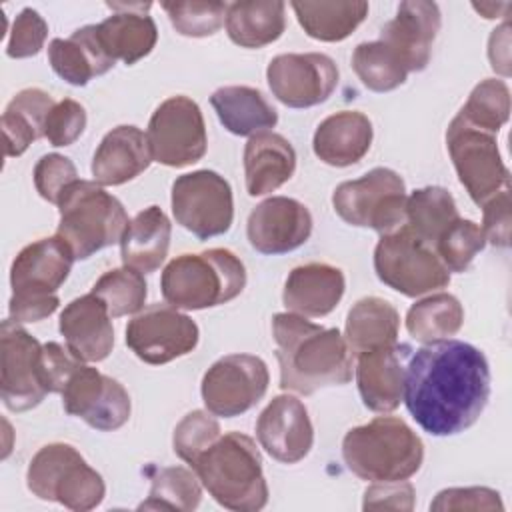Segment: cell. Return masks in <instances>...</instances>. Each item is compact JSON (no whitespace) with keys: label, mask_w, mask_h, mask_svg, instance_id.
I'll return each mask as SVG.
<instances>
[{"label":"cell","mask_w":512,"mask_h":512,"mask_svg":"<svg viewBox=\"0 0 512 512\" xmlns=\"http://www.w3.org/2000/svg\"><path fill=\"white\" fill-rule=\"evenodd\" d=\"M488 398L490 366L476 346L446 338L412 352L402 400L424 432L454 436L468 430Z\"/></svg>","instance_id":"obj_1"},{"label":"cell","mask_w":512,"mask_h":512,"mask_svg":"<svg viewBox=\"0 0 512 512\" xmlns=\"http://www.w3.org/2000/svg\"><path fill=\"white\" fill-rule=\"evenodd\" d=\"M272 336L282 390L308 396L352 380V352L338 328H324L306 316L280 312L272 318Z\"/></svg>","instance_id":"obj_2"},{"label":"cell","mask_w":512,"mask_h":512,"mask_svg":"<svg viewBox=\"0 0 512 512\" xmlns=\"http://www.w3.org/2000/svg\"><path fill=\"white\" fill-rule=\"evenodd\" d=\"M202 486L224 508L256 512L268 502V484L256 442L240 432L220 436L192 464Z\"/></svg>","instance_id":"obj_3"},{"label":"cell","mask_w":512,"mask_h":512,"mask_svg":"<svg viewBox=\"0 0 512 512\" xmlns=\"http://www.w3.org/2000/svg\"><path fill=\"white\" fill-rule=\"evenodd\" d=\"M342 456L360 480H408L422 466L424 444L402 418L378 416L346 432Z\"/></svg>","instance_id":"obj_4"},{"label":"cell","mask_w":512,"mask_h":512,"mask_svg":"<svg viewBox=\"0 0 512 512\" xmlns=\"http://www.w3.org/2000/svg\"><path fill=\"white\" fill-rule=\"evenodd\" d=\"M246 286L242 260L226 248H210L200 254H182L170 260L162 272L164 300L182 310H204L234 300Z\"/></svg>","instance_id":"obj_5"},{"label":"cell","mask_w":512,"mask_h":512,"mask_svg":"<svg viewBox=\"0 0 512 512\" xmlns=\"http://www.w3.org/2000/svg\"><path fill=\"white\" fill-rule=\"evenodd\" d=\"M74 260L72 250L58 236L24 246L10 268V318L20 324L54 314L60 304L56 292L66 282Z\"/></svg>","instance_id":"obj_6"},{"label":"cell","mask_w":512,"mask_h":512,"mask_svg":"<svg viewBox=\"0 0 512 512\" xmlns=\"http://www.w3.org/2000/svg\"><path fill=\"white\" fill-rule=\"evenodd\" d=\"M60 222L56 236L72 250L76 260H86L98 250L122 240L128 214L122 202L102 184L76 180L58 202Z\"/></svg>","instance_id":"obj_7"},{"label":"cell","mask_w":512,"mask_h":512,"mask_svg":"<svg viewBox=\"0 0 512 512\" xmlns=\"http://www.w3.org/2000/svg\"><path fill=\"white\" fill-rule=\"evenodd\" d=\"M26 484L40 500L58 502L76 512L100 506L106 494L102 476L74 446L64 442L46 444L32 456Z\"/></svg>","instance_id":"obj_8"},{"label":"cell","mask_w":512,"mask_h":512,"mask_svg":"<svg viewBox=\"0 0 512 512\" xmlns=\"http://www.w3.org/2000/svg\"><path fill=\"white\" fill-rule=\"evenodd\" d=\"M374 270L392 290L416 298L448 286L450 272L436 250L404 224L382 234L374 250Z\"/></svg>","instance_id":"obj_9"},{"label":"cell","mask_w":512,"mask_h":512,"mask_svg":"<svg viewBox=\"0 0 512 512\" xmlns=\"http://www.w3.org/2000/svg\"><path fill=\"white\" fill-rule=\"evenodd\" d=\"M406 198L402 176L378 166L356 180L338 184L332 206L344 222L388 234L404 224Z\"/></svg>","instance_id":"obj_10"},{"label":"cell","mask_w":512,"mask_h":512,"mask_svg":"<svg viewBox=\"0 0 512 512\" xmlns=\"http://www.w3.org/2000/svg\"><path fill=\"white\" fill-rule=\"evenodd\" d=\"M446 148L458 180L474 204L482 206L510 188V174L498 152L496 134L480 130L456 114L446 130Z\"/></svg>","instance_id":"obj_11"},{"label":"cell","mask_w":512,"mask_h":512,"mask_svg":"<svg viewBox=\"0 0 512 512\" xmlns=\"http://www.w3.org/2000/svg\"><path fill=\"white\" fill-rule=\"evenodd\" d=\"M172 214L176 222L200 240L220 236L234 220L232 188L214 170H196L172 182Z\"/></svg>","instance_id":"obj_12"},{"label":"cell","mask_w":512,"mask_h":512,"mask_svg":"<svg viewBox=\"0 0 512 512\" xmlns=\"http://www.w3.org/2000/svg\"><path fill=\"white\" fill-rule=\"evenodd\" d=\"M146 138L154 162L170 168L198 162L208 146L200 106L188 96L166 98L150 116Z\"/></svg>","instance_id":"obj_13"},{"label":"cell","mask_w":512,"mask_h":512,"mask_svg":"<svg viewBox=\"0 0 512 512\" xmlns=\"http://www.w3.org/2000/svg\"><path fill=\"white\" fill-rule=\"evenodd\" d=\"M48 390L42 382V344L18 322L0 326V396L8 410L36 408Z\"/></svg>","instance_id":"obj_14"},{"label":"cell","mask_w":512,"mask_h":512,"mask_svg":"<svg viewBox=\"0 0 512 512\" xmlns=\"http://www.w3.org/2000/svg\"><path fill=\"white\" fill-rule=\"evenodd\" d=\"M268 382V366L262 358L228 354L206 370L200 392L208 412L220 418H234L262 400Z\"/></svg>","instance_id":"obj_15"},{"label":"cell","mask_w":512,"mask_h":512,"mask_svg":"<svg viewBox=\"0 0 512 512\" xmlns=\"http://www.w3.org/2000/svg\"><path fill=\"white\" fill-rule=\"evenodd\" d=\"M196 322L170 304H152L126 326L128 348L146 364H166L198 344Z\"/></svg>","instance_id":"obj_16"},{"label":"cell","mask_w":512,"mask_h":512,"mask_svg":"<svg viewBox=\"0 0 512 512\" xmlns=\"http://www.w3.org/2000/svg\"><path fill=\"white\" fill-rule=\"evenodd\" d=\"M62 406L70 416L82 418L100 432L122 428L132 410L126 388L84 362L68 378L62 390Z\"/></svg>","instance_id":"obj_17"},{"label":"cell","mask_w":512,"mask_h":512,"mask_svg":"<svg viewBox=\"0 0 512 512\" xmlns=\"http://www.w3.org/2000/svg\"><path fill=\"white\" fill-rule=\"evenodd\" d=\"M272 94L288 108H310L326 102L338 86L336 62L320 52L278 54L266 68Z\"/></svg>","instance_id":"obj_18"},{"label":"cell","mask_w":512,"mask_h":512,"mask_svg":"<svg viewBox=\"0 0 512 512\" xmlns=\"http://www.w3.org/2000/svg\"><path fill=\"white\" fill-rule=\"evenodd\" d=\"M312 234L310 210L288 196H272L260 202L248 216L246 236L250 246L268 256L300 248Z\"/></svg>","instance_id":"obj_19"},{"label":"cell","mask_w":512,"mask_h":512,"mask_svg":"<svg viewBox=\"0 0 512 512\" xmlns=\"http://www.w3.org/2000/svg\"><path fill=\"white\" fill-rule=\"evenodd\" d=\"M440 22L436 2L406 0L400 2L396 16L382 26L378 40L398 56L408 74L420 72L430 62Z\"/></svg>","instance_id":"obj_20"},{"label":"cell","mask_w":512,"mask_h":512,"mask_svg":"<svg viewBox=\"0 0 512 512\" xmlns=\"http://www.w3.org/2000/svg\"><path fill=\"white\" fill-rule=\"evenodd\" d=\"M260 446L282 464L304 460L314 442V428L306 406L290 394H280L268 402L256 422Z\"/></svg>","instance_id":"obj_21"},{"label":"cell","mask_w":512,"mask_h":512,"mask_svg":"<svg viewBox=\"0 0 512 512\" xmlns=\"http://www.w3.org/2000/svg\"><path fill=\"white\" fill-rule=\"evenodd\" d=\"M412 352L408 344L394 342L356 356V384L368 410L388 414L400 406Z\"/></svg>","instance_id":"obj_22"},{"label":"cell","mask_w":512,"mask_h":512,"mask_svg":"<svg viewBox=\"0 0 512 512\" xmlns=\"http://www.w3.org/2000/svg\"><path fill=\"white\" fill-rule=\"evenodd\" d=\"M106 304L96 294L74 298L60 314V334L68 350L82 362L108 358L114 346V328Z\"/></svg>","instance_id":"obj_23"},{"label":"cell","mask_w":512,"mask_h":512,"mask_svg":"<svg viewBox=\"0 0 512 512\" xmlns=\"http://www.w3.org/2000/svg\"><path fill=\"white\" fill-rule=\"evenodd\" d=\"M108 8L116 10L112 16L96 24L98 40L104 52L116 62L122 60L126 66L136 64L152 52L158 40V28L152 16L144 14L150 8L146 4H114Z\"/></svg>","instance_id":"obj_24"},{"label":"cell","mask_w":512,"mask_h":512,"mask_svg":"<svg viewBox=\"0 0 512 512\" xmlns=\"http://www.w3.org/2000/svg\"><path fill=\"white\" fill-rule=\"evenodd\" d=\"M344 290L346 280L340 268L324 262H310L296 266L288 274L284 282L282 302L288 312L306 318H320L330 314L338 306Z\"/></svg>","instance_id":"obj_25"},{"label":"cell","mask_w":512,"mask_h":512,"mask_svg":"<svg viewBox=\"0 0 512 512\" xmlns=\"http://www.w3.org/2000/svg\"><path fill=\"white\" fill-rule=\"evenodd\" d=\"M152 162L146 134L132 124L112 128L92 158V176L102 186H120L142 174Z\"/></svg>","instance_id":"obj_26"},{"label":"cell","mask_w":512,"mask_h":512,"mask_svg":"<svg viewBox=\"0 0 512 512\" xmlns=\"http://www.w3.org/2000/svg\"><path fill=\"white\" fill-rule=\"evenodd\" d=\"M372 122L356 110H340L324 118L312 138L314 154L330 166L346 168L360 162L372 144Z\"/></svg>","instance_id":"obj_27"},{"label":"cell","mask_w":512,"mask_h":512,"mask_svg":"<svg viewBox=\"0 0 512 512\" xmlns=\"http://www.w3.org/2000/svg\"><path fill=\"white\" fill-rule=\"evenodd\" d=\"M296 170L292 144L276 132L250 136L244 146V176L250 196H264L286 184Z\"/></svg>","instance_id":"obj_28"},{"label":"cell","mask_w":512,"mask_h":512,"mask_svg":"<svg viewBox=\"0 0 512 512\" xmlns=\"http://www.w3.org/2000/svg\"><path fill=\"white\" fill-rule=\"evenodd\" d=\"M48 60L52 70L72 86H86L114 66L98 40L96 24L82 26L68 38H54L48 44Z\"/></svg>","instance_id":"obj_29"},{"label":"cell","mask_w":512,"mask_h":512,"mask_svg":"<svg viewBox=\"0 0 512 512\" xmlns=\"http://www.w3.org/2000/svg\"><path fill=\"white\" fill-rule=\"evenodd\" d=\"M172 224L158 206H148L138 212L126 226L120 240L124 266L150 274L160 268L170 248Z\"/></svg>","instance_id":"obj_30"},{"label":"cell","mask_w":512,"mask_h":512,"mask_svg":"<svg viewBox=\"0 0 512 512\" xmlns=\"http://www.w3.org/2000/svg\"><path fill=\"white\" fill-rule=\"evenodd\" d=\"M210 104L222 126L236 136H256L270 132L278 122L276 108L258 88L222 86L212 92Z\"/></svg>","instance_id":"obj_31"},{"label":"cell","mask_w":512,"mask_h":512,"mask_svg":"<svg viewBox=\"0 0 512 512\" xmlns=\"http://www.w3.org/2000/svg\"><path fill=\"white\" fill-rule=\"evenodd\" d=\"M286 4L280 0H240L228 4L226 32L242 48L276 42L286 28Z\"/></svg>","instance_id":"obj_32"},{"label":"cell","mask_w":512,"mask_h":512,"mask_svg":"<svg viewBox=\"0 0 512 512\" xmlns=\"http://www.w3.org/2000/svg\"><path fill=\"white\" fill-rule=\"evenodd\" d=\"M400 314L384 298H360L346 316V344L352 356L398 342Z\"/></svg>","instance_id":"obj_33"},{"label":"cell","mask_w":512,"mask_h":512,"mask_svg":"<svg viewBox=\"0 0 512 512\" xmlns=\"http://www.w3.org/2000/svg\"><path fill=\"white\" fill-rule=\"evenodd\" d=\"M54 104L52 96L40 88H24L8 102L0 122L6 156L24 154L34 140L44 136V124Z\"/></svg>","instance_id":"obj_34"},{"label":"cell","mask_w":512,"mask_h":512,"mask_svg":"<svg viewBox=\"0 0 512 512\" xmlns=\"http://www.w3.org/2000/svg\"><path fill=\"white\" fill-rule=\"evenodd\" d=\"M304 32L320 42L348 38L368 16V2H292Z\"/></svg>","instance_id":"obj_35"},{"label":"cell","mask_w":512,"mask_h":512,"mask_svg":"<svg viewBox=\"0 0 512 512\" xmlns=\"http://www.w3.org/2000/svg\"><path fill=\"white\" fill-rule=\"evenodd\" d=\"M458 218L456 202L442 186L418 188L406 198L404 226L432 248L444 230Z\"/></svg>","instance_id":"obj_36"},{"label":"cell","mask_w":512,"mask_h":512,"mask_svg":"<svg viewBox=\"0 0 512 512\" xmlns=\"http://www.w3.org/2000/svg\"><path fill=\"white\" fill-rule=\"evenodd\" d=\"M464 324V308L452 294L438 292L408 308L406 330L418 342H436L454 336Z\"/></svg>","instance_id":"obj_37"},{"label":"cell","mask_w":512,"mask_h":512,"mask_svg":"<svg viewBox=\"0 0 512 512\" xmlns=\"http://www.w3.org/2000/svg\"><path fill=\"white\" fill-rule=\"evenodd\" d=\"M152 486L148 500L140 504L144 510H182L190 512L198 508L202 488L196 472L184 466L160 468L152 474Z\"/></svg>","instance_id":"obj_38"},{"label":"cell","mask_w":512,"mask_h":512,"mask_svg":"<svg viewBox=\"0 0 512 512\" xmlns=\"http://www.w3.org/2000/svg\"><path fill=\"white\" fill-rule=\"evenodd\" d=\"M352 68L372 92H390L402 86L408 76L398 56L380 40L358 44L352 54Z\"/></svg>","instance_id":"obj_39"},{"label":"cell","mask_w":512,"mask_h":512,"mask_svg":"<svg viewBox=\"0 0 512 512\" xmlns=\"http://www.w3.org/2000/svg\"><path fill=\"white\" fill-rule=\"evenodd\" d=\"M92 294L106 304L112 318H120L144 308L148 286L140 272L124 266L104 272L92 286Z\"/></svg>","instance_id":"obj_40"},{"label":"cell","mask_w":512,"mask_h":512,"mask_svg":"<svg viewBox=\"0 0 512 512\" xmlns=\"http://www.w3.org/2000/svg\"><path fill=\"white\" fill-rule=\"evenodd\" d=\"M468 124L496 134L510 116V90L504 80L486 78L474 86L458 112Z\"/></svg>","instance_id":"obj_41"},{"label":"cell","mask_w":512,"mask_h":512,"mask_svg":"<svg viewBox=\"0 0 512 512\" xmlns=\"http://www.w3.org/2000/svg\"><path fill=\"white\" fill-rule=\"evenodd\" d=\"M170 24L182 36L204 38L216 34L226 22L228 4L218 0H188V2H162Z\"/></svg>","instance_id":"obj_42"},{"label":"cell","mask_w":512,"mask_h":512,"mask_svg":"<svg viewBox=\"0 0 512 512\" xmlns=\"http://www.w3.org/2000/svg\"><path fill=\"white\" fill-rule=\"evenodd\" d=\"M484 246L486 238L482 228L472 220L458 218L436 240L434 250L448 272H466L476 254L484 250Z\"/></svg>","instance_id":"obj_43"},{"label":"cell","mask_w":512,"mask_h":512,"mask_svg":"<svg viewBox=\"0 0 512 512\" xmlns=\"http://www.w3.org/2000/svg\"><path fill=\"white\" fill-rule=\"evenodd\" d=\"M220 436H222L220 424L212 416V412L208 414L204 410H192L174 428V436H172L174 454L180 460L192 464Z\"/></svg>","instance_id":"obj_44"},{"label":"cell","mask_w":512,"mask_h":512,"mask_svg":"<svg viewBox=\"0 0 512 512\" xmlns=\"http://www.w3.org/2000/svg\"><path fill=\"white\" fill-rule=\"evenodd\" d=\"M76 180L80 178L74 162L62 154H46L34 166V186L50 204H58L66 188Z\"/></svg>","instance_id":"obj_45"},{"label":"cell","mask_w":512,"mask_h":512,"mask_svg":"<svg viewBox=\"0 0 512 512\" xmlns=\"http://www.w3.org/2000/svg\"><path fill=\"white\" fill-rule=\"evenodd\" d=\"M86 128V110L80 102L64 98L52 106L44 124V138L52 146L74 144Z\"/></svg>","instance_id":"obj_46"},{"label":"cell","mask_w":512,"mask_h":512,"mask_svg":"<svg viewBox=\"0 0 512 512\" xmlns=\"http://www.w3.org/2000/svg\"><path fill=\"white\" fill-rule=\"evenodd\" d=\"M46 36H48L46 20L34 8H24L12 24L10 40L6 44V54L10 58L36 56L44 48Z\"/></svg>","instance_id":"obj_47"},{"label":"cell","mask_w":512,"mask_h":512,"mask_svg":"<svg viewBox=\"0 0 512 512\" xmlns=\"http://www.w3.org/2000/svg\"><path fill=\"white\" fill-rule=\"evenodd\" d=\"M500 494L486 486L446 488L436 494L430 510H502Z\"/></svg>","instance_id":"obj_48"},{"label":"cell","mask_w":512,"mask_h":512,"mask_svg":"<svg viewBox=\"0 0 512 512\" xmlns=\"http://www.w3.org/2000/svg\"><path fill=\"white\" fill-rule=\"evenodd\" d=\"M80 364H82V360H78L68 350V346L64 348L58 342L42 344V382H44V388L48 390V394H52V392L62 394L68 378Z\"/></svg>","instance_id":"obj_49"},{"label":"cell","mask_w":512,"mask_h":512,"mask_svg":"<svg viewBox=\"0 0 512 512\" xmlns=\"http://www.w3.org/2000/svg\"><path fill=\"white\" fill-rule=\"evenodd\" d=\"M484 212V222H482V232L486 242L498 246V248H508L510 246V188L498 192L490 200L482 204Z\"/></svg>","instance_id":"obj_50"},{"label":"cell","mask_w":512,"mask_h":512,"mask_svg":"<svg viewBox=\"0 0 512 512\" xmlns=\"http://www.w3.org/2000/svg\"><path fill=\"white\" fill-rule=\"evenodd\" d=\"M364 510H412L414 488L406 480L394 482H372L364 492Z\"/></svg>","instance_id":"obj_51"},{"label":"cell","mask_w":512,"mask_h":512,"mask_svg":"<svg viewBox=\"0 0 512 512\" xmlns=\"http://www.w3.org/2000/svg\"><path fill=\"white\" fill-rule=\"evenodd\" d=\"M484 18H496V14L500 12V10H508L510 8V4H472Z\"/></svg>","instance_id":"obj_52"}]
</instances>
